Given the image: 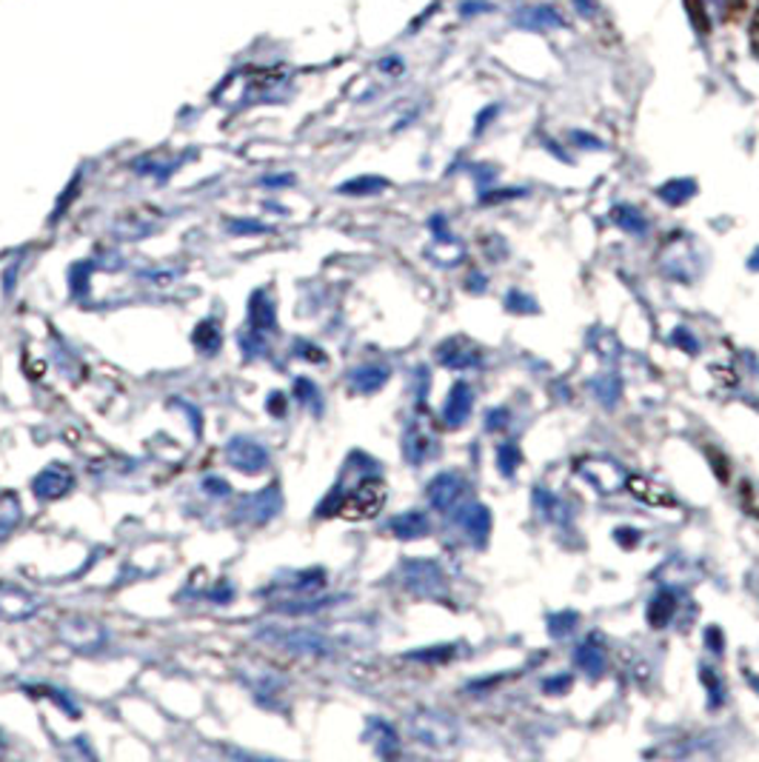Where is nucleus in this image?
<instances>
[{"label":"nucleus","mask_w":759,"mask_h":762,"mask_svg":"<svg viewBox=\"0 0 759 762\" xmlns=\"http://www.w3.org/2000/svg\"><path fill=\"white\" fill-rule=\"evenodd\" d=\"M257 637L272 648H283V651L300 654V657L332 654V643L323 634L311 632V628H263V632H257Z\"/></svg>","instance_id":"nucleus-1"},{"label":"nucleus","mask_w":759,"mask_h":762,"mask_svg":"<svg viewBox=\"0 0 759 762\" xmlns=\"http://www.w3.org/2000/svg\"><path fill=\"white\" fill-rule=\"evenodd\" d=\"M383 506L386 483L380 477H366L346 494V500L337 503V515L348 517V520H369V517H377V511Z\"/></svg>","instance_id":"nucleus-2"},{"label":"nucleus","mask_w":759,"mask_h":762,"mask_svg":"<svg viewBox=\"0 0 759 762\" xmlns=\"http://www.w3.org/2000/svg\"><path fill=\"white\" fill-rule=\"evenodd\" d=\"M226 460L232 463V469L243 474H261L268 469L266 446L252 440V437H232L226 443Z\"/></svg>","instance_id":"nucleus-3"},{"label":"nucleus","mask_w":759,"mask_h":762,"mask_svg":"<svg viewBox=\"0 0 759 762\" xmlns=\"http://www.w3.org/2000/svg\"><path fill=\"white\" fill-rule=\"evenodd\" d=\"M280 506H283L280 488L266 486L263 492L243 497V500H240V506L234 508V511H238L234 517H238L240 523L261 526V523H268V520H272V517L280 511Z\"/></svg>","instance_id":"nucleus-4"},{"label":"nucleus","mask_w":759,"mask_h":762,"mask_svg":"<svg viewBox=\"0 0 759 762\" xmlns=\"http://www.w3.org/2000/svg\"><path fill=\"white\" fill-rule=\"evenodd\" d=\"M74 488V474L60 463L46 465L44 472L35 474L32 480V492H35L37 500H60Z\"/></svg>","instance_id":"nucleus-5"},{"label":"nucleus","mask_w":759,"mask_h":762,"mask_svg":"<svg viewBox=\"0 0 759 762\" xmlns=\"http://www.w3.org/2000/svg\"><path fill=\"white\" fill-rule=\"evenodd\" d=\"M403 580L409 591L419 597L437 594V588L442 586V574L440 568L434 563H426V559H414V563H405L403 568Z\"/></svg>","instance_id":"nucleus-6"},{"label":"nucleus","mask_w":759,"mask_h":762,"mask_svg":"<svg viewBox=\"0 0 759 762\" xmlns=\"http://www.w3.org/2000/svg\"><path fill=\"white\" fill-rule=\"evenodd\" d=\"M249 328L263 334V337L277 332V305L275 300L268 298V291L257 289L249 300Z\"/></svg>","instance_id":"nucleus-7"},{"label":"nucleus","mask_w":759,"mask_h":762,"mask_svg":"<svg viewBox=\"0 0 759 762\" xmlns=\"http://www.w3.org/2000/svg\"><path fill=\"white\" fill-rule=\"evenodd\" d=\"M37 611V600L23 588L0 582V614L9 620H26Z\"/></svg>","instance_id":"nucleus-8"},{"label":"nucleus","mask_w":759,"mask_h":762,"mask_svg":"<svg viewBox=\"0 0 759 762\" xmlns=\"http://www.w3.org/2000/svg\"><path fill=\"white\" fill-rule=\"evenodd\" d=\"M463 480H460V474H440V477L432 480V486H428V500H432L434 508H440V511H449L451 506H455L457 500H460V494H463Z\"/></svg>","instance_id":"nucleus-9"},{"label":"nucleus","mask_w":759,"mask_h":762,"mask_svg":"<svg viewBox=\"0 0 759 762\" xmlns=\"http://www.w3.org/2000/svg\"><path fill=\"white\" fill-rule=\"evenodd\" d=\"M471 406H474L471 389L465 383H457L455 389H451L449 400H446V406H442V420H446V426H463V423L469 420Z\"/></svg>","instance_id":"nucleus-10"},{"label":"nucleus","mask_w":759,"mask_h":762,"mask_svg":"<svg viewBox=\"0 0 759 762\" xmlns=\"http://www.w3.org/2000/svg\"><path fill=\"white\" fill-rule=\"evenodd\" d=\"M437 360L442 366H449V369H469V366L480 363V355L478 349H471L463 337H455V340L442 343L440 349H437Z\"/></svg>","instance_id":"nucleus-11"},{"label":"nucleus","mask_w":759,"mask_h":762,"mask_svg":"<svg viewBox=\"0 0 759 762\" xmlns=\"http://www.w3.org/2000/svg\"><path fill=\"white\" fill-rule=\"evenodd\" d=\"M389 383V369L383 366H360L348 374V385L357 394H375Z\"/></svg>","instance_id":"nucleus-12"},{"label":"nucleus","mask_w":759,"mask_h":762,"mask_svg":"<svg viewBox=\"0 0 759 762\" xmlns=\"http://www.w3.org/2000/svg\"><path fill=\"white\" fill-rule=\"evenodd\" d=\"M389 529L398 534L400 540H417L428 534V517L423 511H405V515L394 517Z\"/></svg>","instance_id":"nucleus-13"},{"label":"nucleus","mask_w":759,"mask_h":762,"mask_svg":"<svg viewBox=\"0 0 759 762\" xmlns=\"http://www.w3.org/2000/svg\"><path fill=\"white\" fill-rule=\"evenodd\" d=\"M629 492L634 494L636 500L648 503V506H674V497L668 488L651 483V480L643 477H631L629 480Z\"/></svg>","instance_id":"nucleus-14"},{"label":"nucleus","mask_w":759,"mask_h":762,"mask_svg":"<svg viewBox=\"0 0 759 762\" xmlns=\"http://www.w3.org/2000/svg\"><path fill=\"white\" fill-rule=\"evenodd\" d=\"M195 346L200 351H206V355H215V351H220V343H223V334H220V328H217L215 320H203L200 326L195 328Z\"/></svg>","instance_id":"nucleus-15"},{"label":"nucleus","mask_w":759,"mask_h":762,"mask_svg":"<svg viewBox=\"0 0 759 762\" xmlns=\"http://www.w3.org/2000/svg\"><path fill=\"white\" fill-rule=\"evenodd\" d=\"M432 449H434V443H432V437L428 435H423L419 429H412L409 435H405V443H403V451H405V458L412 460V463H423V460L432 454Z\"/></svg>","instance_id":"nucleus-16"},{"label":"nucleus","mask_w":759,"mask_h":762,"mask_svg":"<svg viewBox=\"0 0 759 762\" xmlns=\"http://www.w3.org/2000/svg\"><path fill=\"white\" fill-rule=\"evenodd\" d=\"M329 600H318V597H300V600H283L275 609L280 614H291V617H303V614H318L320 609H325Z\"/></svg>","instance_id":"nucleus-17"},{"label":"nucleus","mask_w":759,"mask_h":762,"mask_svg":"<svg viewBox=\"0 0 759 762\" xmlns=\"http://www.w3.org/2000/svg\"><path fill=\"white\" fill-rule=\"evenodd\" d=\"M674 594H668V591H659L654 600L648 603V620H651V625L654 628H663V625L671 620V614H674Z\"/></svg>","instance_id":"nucleus-18"},{"label":"nucleus","mask_w":759,"mask_h":762,"mask_svg":"<svg viewBox=\"0 0 759 762\" xmlns=\"http://www.w3.org/2000/svg\"><path fill=\"white\" fill-rule=\"evenodd\" d=\"M295 397H297V403H303V406H309L314 414L323 412V400H320V389L314 383H311V380H306V378L295 380Z\"/></svg>","instance_id":"nucleus-19"},{"label":"nucleus","mask_w":759,"mask_h":762,"mask_svg":"<svg viewBox=\"0 0 759 762\" xmlns=\"http://www.w3.org/2000/svg\"><path fill=\"white\" fill-rule=\"evenodd\" d=\"M465 531H469L471 538H483V534H488V526H492V517H488V508H471L469 515L463 517Z\"/></svg>","instance_id":"nucleus-20"},{"label":"nucleus","mask_w":759,"mask_h":762,"mask_svg":"<svg viewBox=\"0 0 759 762\" xmlns=\"http://www.w3.org/2000/svg\"><path fill=\"white\" fill-rule=\"evenodd\" d=\"M691 195H694V183L691 181H674L659 189V197L668 200V204H686Z\"/></svg>","instance_id":"nucleus-21"},{"label":"nucleus","mask_w":759,"mask_h":762,"mask_svg":"<svg viewBox=\"0 0 759 762\" xmlns=\"http://www.w3.org/2000/svg\"><path fill=\"white\" fill-rule=\"evenodd\" d=\"M577 666L586 668V671H591V674L602 671V651L597 646H594L591 639H588L586 646H583L577 651Z\"/></svg>","instance_id":"nucleus-22"},{"label":"nucleus","mask_w":759,"mask_h":762,"mask_svg":"<svg viewBox=\"0 0 759 762\" xmlns=\"http://www.w3.org/2000/svg\"><path fill=\"white\" fill-rule=\"evenodd\" d=\"M617 223L622 226V229H629V232H645V218L640 215V211H634L631 206H622V209H617Z\"/></svg>","instance_id":"nucleus-23"},{"label":"nucleus","mask_w":759,"mask_h":762,"mask_svg":"<svg viewBox=\"0 0 759 762\" xmlns=\"http://www.w3.org/2000/svg\"><path fill=\"white\" fill-rule=\"evenodd\" d=\"M517 463H520V451H517V446L514 443L503 446V449H499V472L511 477V474L517 472Z\"/></svg>","instance_id":"nucleus-24"},{"label":"nucleus","mask_w":759,"mask_h":762,"mask_svg":"<svg viewBox=\"0 0 759 762\" xmlns=\"http://www.w3.org/2000/svg\"><path fill=\"white\" fill-rule=\"evenodd\" d=\"M451 654H455V648H449V646H442L440 651L434 648V651H419V654H412V660H426V662H446V660H451Z\"/></svg>","instance_id":"nucleus-25"},{"label":"nucleus","mask_w":759,"mask_h":762,"mask_svg":"<svg viewBox=\"0 0 759 762\" xmlns=\"http://www.w3.org/2000/svg\"><path fill=\"white\" fill-rule=\"evenodd\" d=\"M295 351L297 357H306L311 363H325L323 351H320L318 346H311V343H295Z\"/></svg>","instance_id":"nucleus-26"},{"label":"nucleus","mask_w":759,"mask_h":762,"mask_svg":"<svg viewBox=\"0 0 759 762\" xmlns=\"http://www.w3.org/2000/svg\"><path fill=\"white\" fill-rule=\"evenodd\" d=\"M203 488H206L209 494H215V497H223V494H229V488L232 486H229V483L220 477H206L203 480Z\"/></svg>","instance_id":"nucleus-27"},{"label":"nucleus","mask_w":759,"mask_h":762,"mask_svg":"<svg viewBox=\"0 0 759 762\" xmlns=\"http://www.w3.org/2000/svg\"><path fill=\"white\" fill-rule=\"evenodd\" d=\"M268 412H275L277 414V417H280V414L283 412H286V406H283V394H272V397H268Z\"/></svg>","instance_id":"nucleus-28"},{"label":"nucleus","mask_w":759,"mask_h":762,"mask_svg":"<svg viewBox=\"0 0 759 762\" xmlns=\"http://www.w3.org/2000/svg\"><path fill=\"white\" fill-rule=\"evenodd\" d=\"M568 685H572V677H563V680H557V683H554V680H549V683H545V689H549V691H565V689H568Z\"/></svg>","instance_id":"nucleus-29"}]
</instances>
